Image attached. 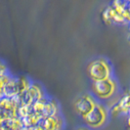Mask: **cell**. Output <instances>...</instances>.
Segmentation results:
<instances>
[{
    "label": "cell",
    "mask_w": 130,
    "mask_h": 130,
    "mask_svg": "<svg viewBox=\"0 0 130 130\" xmlns=\"http://www.w3.org/2000/svg\"><path fill=\"white\" fill-rule=\"evenodd\" d=\"M118 91L117 81L113 77L92 81L91 93L98 101H110L116 97Z\"/></svg>",
    "instance_id": "6da1fadb"
},
{
    "label": "cell",
    "mask_w": 130,
    "mask_h": 130,
    "mask_svg": "<svg viewBox=\"0 0 130 130\" xmlns=\"http://www.w3.org/2000/svg\"><path fill=\"white\" fill-rule=\"evenodd\" d=\"M87 74L92 81L104 80L113 77V69L111 63L105 58H96L89 62Z\"/></svg>",
    "instance_id": "7a4b0ae2"
},
{
    "label": "cell",
    "mask_w": 130,
    "mask_h": 130,
    "mask_svg": "<svg viewBox=\"0 0 130 130\" xmlns=\"http://www.w3.org/2000/svg\"><path fill=\"white\" fill-rule=\"evenodd\" d=\"M109 117V108L99 101L95 108L83 118V121L85 122V125L90 129H100L108 123Z\"/></svg>",
    "instance_id": "3957f363"
},
{
    "label": "cell",
    "mask_w": 130,
    "mask_h": 130,
    "mask_svg": "<svg viewBox=\"0 0 130 130\" xmlns=\"http://www.w3.org/2000/svg\"><path fill=\"white\" fill-rule=\"evenodd\" d=\"M96 97L90 93H83L80 94L73 102V108L74 111L82 119L84 118L90 111L95 108V106L98 104Z\"/></svg>",
    "instance_id": "277c9868"
},
{
    "label": "cell",
    "mask_w": 130,
    "mask_h": 130,
    "mask_svg": "<svg viewBox=\"0 0 130 130\" xmlns=\"http://www.w3.org/2000/svg\"><path fill=\"white\" fill-rule=\"evenodd\" d=\"M21 104L19 98H10L6 96L0 97V116L4 119L8 117H17Z\"/></svg>",
    "instance_id": "5b68a950"
},
{
    "label": "cell",
    "mask_w": 130,
    "mask_h": 130,
    "mask_svg": "<svg viewBox=\"0 0 130 130\" xmlns=\"http://www.w3.org/2000/svg\"><path fill=\"white\" fill-rule=\"evenodd\" d=\"M45 97L46 94L43 86L37 82H32L30 87L28 88V90L22 97H20L19 100L21 103H26V104L32 106L33 103Z\"/></svg>",
    "instance_id": "8992f818"
},
{
    "label": "cell",
    "mask_w": 130,
    "mask_h": 130,
    "mask_svg": "<svg viewBox=\"0 0 130 130\" xmlns=\"http://www.w3.org/2000/svg\"><path fill=\"white\" fill-rule=\"evenodd\" d=\"M110 116L111 117H119L121 115H127L130 111V92L123 94L121 97L115 102L111 107H109Z\"/></svg>",
    "instance_id": "52a82bcc"
},
{
    "label": "cell",
    "mask_w": 130,
    "mask_h": 130,
    "mask_svg": "<svg viewBox=\"0 0 130 130\" xmlns=\"http://www.w3.org/2000/svg\"><path fill=\"white\" fill-rule=\"evenodd\" d=\"M40 125L45 130H64V119L61 115L50 116L42 118Z\"/></svg>",
    "instance_id": "ba28073f"
},
{
    "label": "cell",
    "mask_w": 130,
    "mask_h": 130,
    "mask_svg": "<svg viewBox=\"0 0 130 130\" xmlns=\"http://www.w3.org/2000/svg\"><path fill=\"white\" fill-rule=\"evenodd\" d=\"M56 115H61V109L58 101L53 99V98H48L46 99L45 108H44V113H43V118L50 116H56Z\"/></svg>",
    "instance_id": "9c48e42d"
},
{
    "label": "cell",
    "mask_w": 130,
    "mask_h": 130,
    "mask_svg": "<svg viewBox=\"0 0 130 130\" xmlns=\"http://www.w3.org/2000/svg\"><path fill=\"white\" fill-rule=\"evenodd\" d=\"M2 96H6L10 98H18L19 97V87H18V80L16 76H11L10 80L6 84Z\"/></svg>",
    "instance_id": "30bf717a"
},
{
    "label": "cell",
    "mask_w": 130,
    "mask_h": 130,
    "mask_svg": "<svg viewBox=\"0 0 130 130\" xmlns=\"http://www.w3.org/2000/svg\"><path fill=\"white\" fill-rule=\"evenodd\" d=\"M3 126L8 130H20L24 127L23 120L20 117H12L4 119Z\"/></svg>",
    "instance_id": "8fae6325"
},
{
    "label": "cell",
    "mask_w": 130,
    "mask_h": 130,
    "mask_svg": "<svg viewBox=\"0 0 130 130\" xmlns=\"http://www.w3.org/2000/svg\"><path fill=\"white\" fill-rule=\"evenodd\" d=\"M22 120H23L24 126L32 129L33 127H35V126H37V125L40 124L41 120H42V117L32 111L30 113H28L26 117L22 118Z\"/></svg>",
    "instance_id": "7c38bea8"
},
{
    "label": "cell",
    "mask_w": 130,
    "mask_h": 130,
    "mask_svg": "<svg viewBox=\"0 0 130 130\" xmlns=\"http://www.w3.org/2000/svg\"><path fill=\"white\" fill-rule=\"evenodd\" d=\"M17 80H18V87H19V97L18 98H20L28 90L32 81L27 76H19L17 77Z\"/></svg>",
    "instance_id": "4fadbf2b"
},
{
    "label": "cell",
    "mask_w": 130,
    "mask_h": 130,
    "mask_svg": "<svg viewBox=\"0 0 130 130\" xmlns=\"http://www.w3.org/2000/svg\"><path fill=\"white\" fill-rule=\"evenodd\" d=\"M11 76H12V74L9 72H6L0 74V96H2L3 90H4L6 84L8 83V81L10 80Z\"/></svg>",
    "instance_id": "5bb4252c"
},
{
    "label": "cell",
    "mask_w": 130,
    "mask_h": 130,
    "mask_svg": "<svg viewBox=\"0 0 130 130\" xmlns=\"http://www.w3.org/2000/svg\"><path fill=\"white\" fill-rule=\"evenodd\" d=\"M8 72V68H7V66L2 62V61H0V74L1 73H4V72Z\"/></svg>",
    "instance_id": "9a60e30c"
},
{
    "label": "cell",
    "mask_w": 130,
    "mask_h": 130,
    "mask_svg": "<svg viewBox=\"0 0 130 130\" xmlns=\"http://www.w3.org/2000/svg\"><path fill=\"white\" fill-rule=\"evenodd\" d=\"M74 130H91L90 128H88L87 126H80V127H77L76 129Z\"/></svg>",
    "instance_id": "2e32d148"
},
{
    "label": "cell",
    "mask_w": 130,
    "mask_h": 130,
    "mask_svg": "<svg viewBox=\"0 0 130 130\" xmlns=\"http://www.w3.org/2000/svg\"><path fill=\"white\" fill-rule=\"evenodd\" d=\"M31 130H45V129H44V128H43V127H42V126H41V125L39 124V125H37V126L33 127V128Z\"/></svg>",
    "instance_id": "e0dca14e"
},
{
    "label": "cell",
    "mask_w": 130,
    "mask_h": 130,
    "mask_svg": "<svg viewBox=\"0 0 130 130\" xmlns=\"http://www.w3.org/2000/svg\"><path fill=\"white\" fill-rule=\"evenodd\" d=\"M3 123H4V118L0 116V129L3 127Z\"/></svg>",
    "instance_id": "ac0fdd59"
},
{
    "label": "cell",
    "mask_w": 130,
    "mask_h": 130,
    "mask_svg": "<svg viewBox=\"0 0 130 130\" xmlns=\"http://www.w3.org/2000/svg\"><path fill=\"white\" fill-rule=\"evenodd\" d=\"M126 124H127V127H128V129L130 130V116L127 117V120H126Z\"/></svg>",
    "instance_id": "d6986e66"
},
{
    "label": "cell",
    "mask_w": 130,
    "mask_h": 130,
    "mask_svg": "<svg viewBox=\"0 0 130 130\" xmlns=\"http://www.w3.org/2000/svg\"><path fill=\"white\" fill-rule=\"evenodd\" d=\"M20 130H31V128H28V127H26V126H24L22 129H20Z\"/></svg>",
    "instance_id": "ffe728a7"
},
{
    "label": "cell",
    "mask_w": 130,
    "mask_h": 130,
    "mask_svg": "<svg viewBox=\"0 0 130 130\" xmlns=\"http://www.w3.org/2000/svg\"><path fill=\"white\" fill-rule=\"evenodd\" d=\"M0 130H8V129H6V128H5L4 126H3V127H2V128H1V129H0Z\"/></svg>",
    "instance_id": "44dd1931"
},
{
    "label": "cell",
    "mask_w": 130,
    "mask_h": 130,
    "mask_svg": "<svg viewBox=\"0 0 130 130\" xmlns=\"http://www.w3.org/2000/svg\"><path fill=\"white\" fill-rule=\"evenodd\" d=\"M128 116H130V111H129V113H128Z\"/></svg>",
    "instance_id": "7402d4cb"
},
{
    "label": "cell",
    "mask_w": 130,
    "mask_h": 130,
    "mask_svg": "<svg viewBox=\"0 0 130 130\" xmlns=\"http://www.w3.org/2000/svg\"><path fill=\"white\" fill-rule=\"evenodd\" d=\"M0 97H1V96H0Z\"/></svg>",
    "instance_id": "603a6c76"
}]
</instances>
